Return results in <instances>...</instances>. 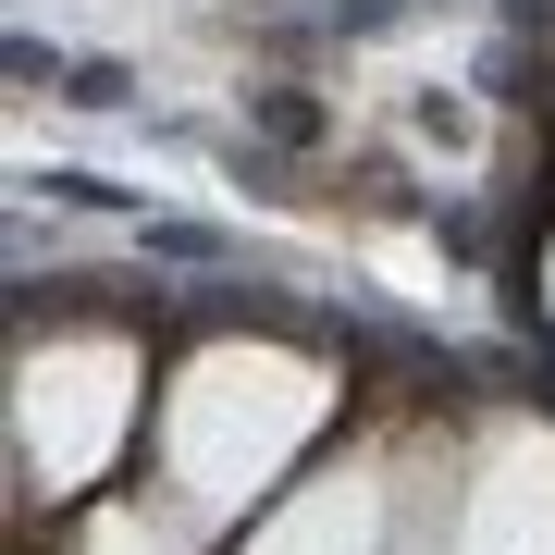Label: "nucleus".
<instances>
[{"label":"nucleus","instance_id":"1","mask_svg":"<svg viewBox=\"0 0 555 555\" xmlns=\"http://www.w3.org/2000/svg\"><path fill=\"white\" fill-rule=\"evenodd\" d=\"M247 124H259L272 149H309V137H321V100H309V87H247Z\"/></svg>","mask_w":555,"mask_h":555},{"label":"nucleus","instance_id":"2","mask_svg":"<svg viewBox=\"0 0 555 555\" xmlns=\"http://www.w3.org/2000/svg\"><path fill=\"white\" fill-rule=\"evenodd\" d=\"M62 100H75V112H124V100H137V75H124V62H75Z\"/></svg>","mask_w":555,"mask_h":555},{"label":"nucleus","instance_id":"3","mask_svg":"<svg viewBox=\"0 0 555 555\" xmlns=\"http://www.w3.org/2000/svg\"><path fill=\"white\" fill-rule=\"evenodd\" d=\"M149 259H222L210 222H149Z\"/></svg>","mask_w":555,"mask_h":555},{"label":"nucleus","instance_id":"4","mask_svg":"<svg viewBox=\"0 0 555 555\" xmlns=\"http://www.w3.org/2000/svg\"><path fill=\"white\" fill-rule=\"evenodd\" d=\"M408 13V0H334V25H346V38H371V25H396Z\"/></svg>","mask_w":555,"mask_h":555}]
</instances>
